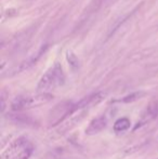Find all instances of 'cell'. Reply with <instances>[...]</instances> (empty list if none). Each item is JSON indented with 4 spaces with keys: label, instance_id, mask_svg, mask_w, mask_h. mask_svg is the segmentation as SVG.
Wrapping results in <instances>:
<instances>
[{
    "label": "cell",
    "instance_id": "30bf717a",
    "mask_svg": "<svg viewBox=\"0 0 158 159\" xmlns=\"http://www.w3.org/2000/svg\"><path fill=\"white\" fill-rule=\"evenodd\" d=\"M32 151H34V149H32V145H29L28 147H26L23 152L20 153L18 155H16L12 159H29V157H30L32 154Z\"/></svg>",
    "mask_w": 158,
    "mask_h": 159
},
{
    "label": "cell",
    "instance_id": "3957f363",
    "mask_svg": "<svg viewBox=\"0 0 158 159\" xmlns=\"http://www.w3.org/2000/svg\"><path fill=\"white\" fill-rule=\"evenodd\" d=\"M29 142L27 140V138L25 136H21L18 140H15L12 144L8 147L1 155L0 159H12L13 157H15L16 155H18L20 153H22L26 147L29 146Z\"/></svg>",
    "mask_w": 158,
    "mask_h": 159
},
{
    "label": "cell",
    "instance_id": "7a4b0ae2",
    "mask_svg": "<svg viewBox=\"0 0 158 159\" xmlns=\"http://www.w3.org/2000/svg\"><path fill=\"white\" fill-rule=\"evenodd\" d=\"M53 99V96L50 93H36V94H26V95H20L13 100L11 103L12 110L20 112L24 110H32L40 106L44 105Z\"/></svg>",
    "mask_w": 158,
    "mask_h": 159
},
{
    "label": "cell",
    "instance_id": "277c9868",
    "mask_svg": "<svg viewBox=\"0 0 158 159\" xmlns=\"http://www.w3.org/2000/svg\"><path fill=\"white\" fill-rule=\"evenodd\" d=\"M105 99V94L103 92H97V93H93L91 95H88L86 98H83V100H80L78 103L76 104H73V113H75L77 110H87L89 107H92V106H95L97 104L101 103L103 100Z\"/></svg>",
    "mask_w": 158,
    "mask_h": 159
},
{
    "label": "cell",
    "instance_id": "ba28073f",
    "mask_svg": "<svg viewBox=\"0 0 158 159\" xmlns=\"http://www.w3.org/2000/svg\"><path fill=\"white\" fill-rule=\"evenodd\" d=\"M130 120L128 118H119L118 120L115 121L114 124V131L117 132V133H121V132H125L130 128Z\"/></svg>",
    "mask_w": 158,
    "mask_h": 159
},
{
    "label": "cell",
    "instance_id": "52a82bcc",
    "mask_svg": "<svg viewBox=\"0 0 158 159\" xmlns=\"http://www.w3.org/2000/svg\"><path fill=\"white\" fill-rule=\"evenodd\" d=\"M107 124V117L106 115H101V116L94 118L93 120L89 124V126L86 129V134L94 135L100 133Z\"/></svg>",
    "mask_w": 158,
    "mask_h": 159
},
{
    "label": "cell",
    "instance_id": "6da1fadb",
    "mask_svg": "<svg viewBox=\"0 0 158 159\" xmlns=\"http://www.w3.org/2000/svg\"><path fill=\"white\" fill-rule=\"evenodd\" d=\"M65 81V75L63 68L60 64H55L54 66L49 68L42 77L40 78L37 91L39 93H49V91L54 90L60 86H62Z\"/></svg>",
    "mask_w": 158,
    "mask_h": 159
},
{
    "label": "cell",
    "instance_id": "9c48e42d",
    "mask_svg": "<svg viewBox=\"0 0 158 159\" xmlns=\"http://www.w3.org/2000/svg\"><path fill=\"white\" fill-rule=\"evenodd\" d=\"M144 95V92H133V93H131V94H128V95H126L125 98H122L121 100H120V102L122 103H132V102H135V101H138V100H140L142 96Z\"/></svg>",
    "mask_w": 158,
    "mask_h": 159
},
{
    "label": "cell",
    "instance_id": "5b68a950",
    "mask_svg": "<svg viewBox=\"0 0 158 159\" xmlns=\"http://www.w3.org/2000/svg\"><path fill=\"white\" fill-rule=\"evenodd\" d=\"M87 112L88 110H79L78 114H76L74 115L73 117L71 118H67V119H65L64 121H62L61 124H59V127L56 128V133L58 134H64L66 132H68L69 130H72L73 128H75L77 124L80 122V121L83 120L85 116L87 115Z\"/></svg>",
    "mask_w": 158,
    "mask_h": 159
},
{
    "label": "cell",
    "instance_id": "8992f818",
    "mask_svg": "<svg viewBox=\"0 0 158 159\" xmlns=\"http://www.w3.org/2000/svg\"><path fill=\"white\" fill-rule=\"evenodd\" d=\"M157 116H158V102L150 103V104L145 107V110L142 112L140 119L138 121V124L134 127L133 130H137V129L143 127V126H145V124H148V122H151V121L154 120Z\"/></svg>",
    "mask_w": 158,
    "mask_h": 159
}]
</instances>
